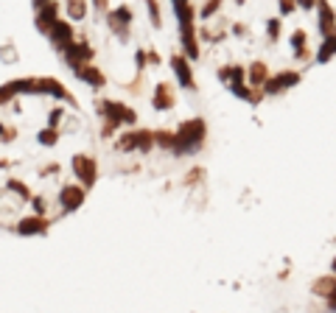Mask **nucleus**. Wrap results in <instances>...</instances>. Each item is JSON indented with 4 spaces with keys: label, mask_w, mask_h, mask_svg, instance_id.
I'll return each instance as SVG.
<instances>
[{
    "label": "nucleus",
    "mask_w": 336,
    "mask_h": 313,
    "mask_svg": "<svg viewBox=\"0 0 336 313\" xmlns=\"http://www.w3.org/2000/svg\"><path fill=\"white\" fill-rule=\"evenodd\" d=\"M34 20L78 81L112 156L149 165L202 148L207 121L188 3H39Z\"/></svg>",
    "instance_id": "nucleus-1"
},
{
    "label": "nucleus",
    "mask_w": 336,
    "mask_h": 313,
    "mask_svg": "<svg viewBox=\"0 0 336 313\" xmlns=\"http://www.w3.org/2000/svg\"><path fill=\"white\" fill-rule=\"evenodd\" d=\"M95 179L98 132L62 81L0 84V229L48 232L84 204Z\"/></svg>",
    "instance_id": "nucleus-2"
},
{
    "label": "nucleus",
    "mask_w": 336,
    "mask_h": 313,
    "mask_svg": "<svg viewBox=\"0 0 336 313\" xmlns=\"http://www.w3.org/2000/svg\"><path fill=\"white\" fill-rule=\"evenodd\" d=\"M199 65L230 95L263 104L297 87L336 53V14L325 3H188Z\"/></svg>",
    "instance_id": "nucleus-3"
}]
</instances>
